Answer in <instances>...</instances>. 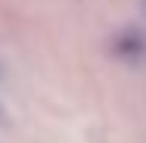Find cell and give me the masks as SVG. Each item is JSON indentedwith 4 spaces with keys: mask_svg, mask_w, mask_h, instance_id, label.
I'll return each mask as SVG.
<instances>
[{
    "mask_svg": "<svg viewBox=\"0 0 146 143\" xmlns=\"http://www.w3.org/2000/svg\"><path fill=\"white\" fill-rule=\"evenodd\" d=\"M0 81H3V75H0ZM0 118H3V103H0Z\"/></svg>",
    "mask_w": 146,
    "mask_h": 143,
    "instance_id": "2",
    "label": "cell"
},
{
    "mask_svg": "<svg viewBox=\"0 0 146 143\" xmlns=\"http://www.w3.org/2000/svg\"><path fill=\"white\" fill-rule=\"evenodd\" d=\"M143 16H146V0H143Z\"/></svg>",
    "mask_w": 146,
    "mask_h": 143,
    "instance_id": "3",
    "label": "cell"
},
{
    "mask_svg": "<svg viewBox=\"0 0 146 143\" xmlns=\"http://www.w3.org/2000/svg\"><path fill=\"white\" fill-rule=\"evenodd\" d=\"M115 50H118V53H134V56H137V53L143 50V41H140L137 34H134V37L127 34V37H121V41H118V47H115Z\"/></svg>",
    "mask_w": 146,
    "mask_h": 143,
    "instance_id": "1",
    "label": "cell"
}]
</instances>
